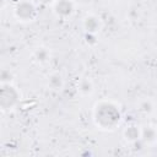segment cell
<instances>
[{
    "mask_svg": "<svg viewBox=\"0 0 157 157\" xmlns=\"http://www.w3.org/2000/svg\"><path fill=\"white\" fill-rule=\"evenodd\" d=\"M40 2H43V4H50V2H53L54 0H39Z\"/></svg>",
    "mask_w": 157,
    "mask_h": 157,
    "instance_id": "cell-13",
    "label": "cell"
},
{
    "mask_svg": "<svg viewBox=\"0 0 157 157\" xmlns=\"http://www.w3.org/2000/svg\"><path fill=\"white\" fill-rule=\"evenodd\" d=\"M55 13L60 17H67L72 13L74 5L71 0H56L54 5Z\"/></svg>",
    "mask_w": 157,
    "mask_h": 157,
    "instance_id": "cell-4",
    "label": "cell"
},
{
    "mask_svg": "<svg viewBox=\"0 0 157 157\" xmlns=\"http://www.w3.org/2000/svg\"><path fill=\"white\" fill-rule=\"evenodd\" d=\"M141 139L145 144H152L157 140V131L152 126H146L141 130Z\"/></svg>",
    "mask_w": 157,
    "mask_h": 157,
    "instance_id": "cell-5",
    "label": "cell"
},
{
    "mask_svg": "<svg viewBox=\"0 0 157 157\" xmlns=\"http://www.w3.org/2000/svg\"><path fill=\"white\" fill-rule=\"evenodd\" d=\"M124 135H125V137H126L128 141L135 142V141H137V140L141 137V131L137 129V126H135V125H130L129 128L125 129Z\"/></svg>",
    "mask_w": 157,
    "mask_h": 157,
    "instance_id": "cell-6",
    "label": "cell"
},
{
    "mask_svg": "<svg viewBox=\"0 0 157 157\" xmlns=\"http://www.w3.org/2000/svg\"><path fill=\"white\" fill-rule=\"evenodd\" d=\"M15 13L17 18L22 21H29L36 16V7L29 1H21L15 9Z\"/></svg>",
    "mask_w": 157,
    "mask_h": 157,
    "instance_id": "cell-3",
    "label": "cell"
},
{
    "mask_svg": "<svg viewBox=\"0 0 157 157\" xmlns=\"http://www.w3.org/2000/svg\"><path fill=\"white\" fill-rule=\"evenodd\" d=\"M20 94L18 92L15 90V87L10 86V85H5L1 88V93H0V103L2 109H11L18 101Z\"/></svg>",
    "mask_w": 157,
    "mask_h": 157,
    "instance_id": "cell-2",
    "label": "cell"
},
{
    "mask_svg": "<svg viewBox=\"0 0 157 157\" xmlns=\"http://www.w3.org/2000/svg\"><path fill=\"white\" fill-rule=\"evenodd\" d=\"M1 81H2V83L7 82V81H11V72L7 71V70H2L1 71Z\"/></svg>",
    "mask_w": 157,
    "mask_h": 157,
    "instance_id": "cell-11",
    "label": "cell"
},
{
    "mask_svg": "<svg viewBox=\"0 0 157 157\" xmlns=\"http://www.w3.org/2000/svg\"><path fill=\"white\" fill-rule=\"evenodd\" d=\"M34 56H36V59H37L39 63H44V61L48 60L49 53H48V50H47L45 48H38V49L36 50V53H34Z\"/></svg>",
    "mask_w": 157,
    "mask_h": 157,
    "instance_id": "cell-10",
    "label": "cell"
},
{
    "mask_svg": "<svg viewBox=\"0 0 157 157\" xmlns=\"http://www.w3.org/2000/svg\"><path fill=\"white\" fill-rule=\"evenodd\" d=\"M48 85L53 90H59L63 86V78H61V76L59 74L50 75L49 76V80H48Z\"/></svg>",
    "mask_w": 157,
    "mask_h": 157,
    "instance_id": "cell-8",
    "label": "cell"
},
{
    "mask_svg": "<svg viewBox=\"0 0 157 157\" xmlns=\"http://www.w3.org/2000/svg\"><path fill=\"white\" fill-rule=\"evenodd\" d=\"M78 90L81 93L83 94H90L92 91H93V86H92V82L88 81V80H83L80 82V86H78Z\"/></svg>",
    "mask_w": 157,
    "mask_h": 157,
    "instance_id": "cell-9",
    "label": "cell"
},
{
    "mask_svg": "<svg viewBox=\"0 0 157 157\" xmlns=\"http://www.w3.org/2000/svg\"><path fill=\"white\" fill-rule=\"evenodd\" d=\"M94 120L102 129H114L120 121L119 109L110 102H102L96 107Z\"/></svg>",
    "mask_w": 157,
    "mask_h": 157,
    "instance_id": "cell-1",
    "label": "cell"
},
{
    "mask_svg": "<svg viewBox=\"0 0 157 157\" xmlns=\"http://www.w3.org/2000/svg\"><path fill=\"white\" fill-rule=\"evenodd\" d=\"M85 28L87 31V33H96L99 28V22H98V18L94 17V16H88L86 20H85Z\"/></svg>",
    "mask_w": 157,
    "mask_h": 157,
    "instance_id": "cell-7",
    "label": "cell"
},
{
    "mask_svg": "<svg viewBox=\"0 0 157 157\" xmlns=\"http://www.w3.org/2000/svg\"><path fill=\"white\" fill-rule=\"evenodd\" d=\"M141 110H144V112H146V113H150V112L152 110V104H151L150 102H144V103L141 104Z\"/></svg>",
    "mask_w": 157,
    "mask_h": 157,
    "instance_id": "cell-12",
    "label": "cell"
}]
</instances>
